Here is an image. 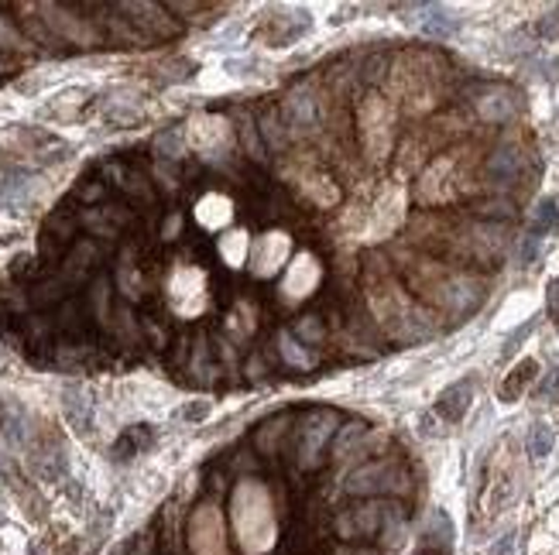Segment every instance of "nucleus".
Instances as JSON below:
<instances>
[{
	"label": "nucleus",
	"mask_w": 559,
	"mask_h": 555,
	"mask_svg": "<svg viewBox=\"0 0 559 555\" xmlns=\"http://www.w3.org/2000/svg\"><path fill=\"white\" fill-rule=\"evenodd\" d=\"M408 285L432 309L447 315H470L484 302V278L470 267H449L440 261H415L408 267Z\"/></svg>",
	"instance_id": "nucleus-1"
},
{
	"label": "nucleus",
	"mask_w": 559,
	"mask_h": 555,
	"mask_svg": "<svg viewBox=\"0 0 559 555\" xmlns=\"http://www.w3.org/2000/svg\"><path fill=\"white\" fill-rule=\"evenodd\" d=\"M343 490L360 501H391V497L412 490V477L399 460H374V463L354 469L343 480Z\"/></svg>",
	"instance_id": "nucleus-2"
},
{
	"label": "nucleus",
	"mask_w": 559,
	"mask_h": 555,
	"mask_svg": "<svg viewBox=\"0 0 559 555\" xmlns=\"http://www.w3.org/2000/svg\"><path fill=\"white\" fill-rule=\"evenodd\" d=\"M395 508V501H358L343 511H336L333 528L343 542H358V538H378L388 514Z\"/></svg>",
	"instance_id": "nucleus-3"
},
{
	"label": "nucleus",
	"mask_w": 559,
	"mask_h": 555,
	"mask_svg": "<svg viewBox=\"0 0 559 555\" xmlns=\"http://www.w3.org/2000/svg\"><path fill=\"white\" fill-rule=\"evenodd\" d=\"M522 175H525V155L514 144L494 148L491 155H488V161H484V178H488V185L497 189V196H505V189L518 185Z\"/></svg>",
	"instance_id": "nucleus-4"
},
{
	"label": "nucleus",
	"mask_w": 559,
	"mask_h": 555,
	"mask_svg": "<svg viewBox=\"0 0 559 555\" xmlns=\"http://www.w3.org/2000/svg\"><path fill=\"white\" fill-rule=\"evenodd\" d=\"M282 120H285V131L306 134L319 124V100H316V89L309 83H299L285 96V107H282Z\"/></svg>",
	"instance_id": "nucleus-5"
},
{
	"label": "nucleus",
	"mask_w": 559,
	"mask_h": 555,
	"mask_svg": "<svg viewBox=\"0 0 559 555\" xmlns=\"http://www.w3.org/2000/svg\"><path fill=\"white\" fill-rule=\"evenodd\" d=\"M326 422H330V415L323 412H313L306 422H302V428L295 432V445H299V463L306 469L319 467V453H323V445H326V439H330V428H326Z\"/></svg>",
	"instance_id": "nucleus-6"
},
{
	"label": "nucleus",
	"mask_w": 559,
	"mask_h": 555,
	"mask_svg": "<svg viewBox=\"0 0 559 555\" xmlns=\"http://www.w3.org/2000/svg\"><path fill=\"white\" fill-rule=\"evenodd\" d=\"M473 110L481 113V120H488V124H505V120H512L514 110H518V100H514L512 89L484 86L473 96Z\"/></svg>",
	"instance_id": "nucleus-7"
},
{
	"label": "nucleus",
	"mask_w": 559,
	"mask_h": 555,
	"mask_svg": "<svg viewBox=\"0 0 559 555\" xmlns=\"http://www.w3.org/2000/svg\"><path fill=\"white\" fill-rule=\"evenodd\" d=\"M470 401H473V380H456L436 398V415H443L447 422H460L470 412Z\"/></svg>",
	"instance_id": "nucleus-8"
},
{
	"label": "nucleus",
	"mask_w": 559,
	"mask_h": 555,
	"mask_svg": "<svg viewBox=\"0 0 559 555\" xmlns=\"http://www.w3.org/2000/svg\"><path fill=\"white\" fill-rule=\"evenodd\" d=\"M453 521H449V514L443 508H436V511H429L425 518V528H423V545L425 549H432L436 555H449L453 549Z\"/></svg>",
	"instance_id": "nucleus-9"
},
{
	"label": "nucleus",
	"mask_w": 559,
	"mask_h": 555,
	"mask_svg": "<svg viewBox=\"0 0 559 555\" xmlns=\"http://www.w3.org/2000/svg\"><path fill=\"white\" fill-rule=\"evenodd\" d=\"M460 31V21L443 11V7H436V4H425V18H423V35L425 38H432V42H447Z\"/></svg>",
	"instance_id": "nucleus-10"
},
{
	"label": "nucleus",
	"mask_w": 559,
	"mask_h": 555,
	"mask_svg": "<svg viewBox=\"0 0 559 555\" xmlns=\"http://www.w3.org/2000/svg\"><path fill=\"white\" fill-rule=\"evenodd\" d=\"M470 213L484 223H508L514 220V202L508 196H488V200L473 202Z\"/></svg>",
	"instance_id": "nucleus-11"
},
{
	"label": "nucleus",
	"mask_w": 559,
	"mask_h": 555,
	"mask_svg": "<svg viewBox=\"0 0 559 555\" xmlns=\"http://www.w3.org/2000/svg\"><path fill=\"white\" fill-rule=\"evenodd\" d=\"M559 226V206H556V200H538L536 202V209L529 213V233L532 237H546V233H553Z\"/></svg>",
	"instance_id": "nucleus-12"
},
{
	"label": "nucleus",
	"mask_w": 559,
	"mask_h": 555,
	"mask_svg": "<svg viewBox=\"0 0 559 555\" xmlns=\"http://www.w3.org/2000/svg\"><path fill=\"white\" fill-rule=\"evenodd\" d=\"M553 445H556V432H553V428H549L546 422H536L532 428H529L525 449H529V456H532L536 463H542V460L553 453Z\"/></svg>",
	"instance_id": "nucleus-13"
},
{
	"label": "nucleus",
	"mask_w": 559,
	"mask_h": 555,
	"mask_svg": "<svg viewBox=\"0 0 559 555\" xmlns=\"http://www.w3.org/2000/svg\"><path fill=\"white\" fill-rule=\"evenodd\" d=\"M360 439H367V425L364 422L343 425V428L336 432V439H333V456L336 460H343L347 453H354V449H358Z\"/></svg>",
	"instance_id": "nucleus-14"
},
{
	"label": "nucleus",
	"mask_w": 559,
	"mask_h": 555,
	"mask_svg": "<svg viewBox=\"0 0 559 555\" xmlns=\"http://www.w3.org/2000/svg\"><path fill=\"white\" fill-rule=\"evenodd\" d=\"M536 367H538L536 360H522V363H518V367L512 371V378L505 380V388H501V398H505V401L518 398V391H522V388H525V384L532 380Z\"/></svg>",
	"instance_id": "nucleus-15"
},
{
	"label": "nucleus",
	"mask_w": 559,
	"mask_h": 555,
	"mask_svg": "<svg viewBox=\"0 0 559 555\" xmlns=\"http://www.w3.org/2000/svg\"><path fill=\"white\" fill-rule=\"evenodd\" d=\"M316 319H319V315H302V319L295 322V336H302V339L313 343V347L323 339V322H316Z\"/></svg>",
	"instance_id": "nucleus-16"
},
{
	"label": "nucleus",
	"mask_w": 559,
	"mask_h": 555,
	"mask_svg": "<svg viewBox=\"0 0 559 555\" xmlns=\"http://www.w3.org/2000/svg\"><path fill=\"white\" fill-rule=\"evenodd\" d=\"M536 398H538V401H556V398H559V367H553V371H549L546 378L538 380Z\"/></svg>",
	"instance_id": "nucleus-17"
},
{
	"label": "nucleus",
	"mask_w": 559,
	"mask_h": 555,
	"mask_svg": "<svg viewBox=\"0 0 559 555\" xmlns=\"http://www.w3.org/2000/svg\"><path fill=\"white\" fill-rule=\"evenodd\" d=\"M155 151L161 158H179L182 155V144H179V137H176V131L158 134V137H155Z\"/></svg>",
	"instance_id": "nucleus-18"
},
{
	"label": "nucleus",
	"mask_w": 559,
	"mask_h": 555,
	"mask_svg": "<svg viewBox=\"0 0 559 555\" xmlns=\"http://www.w3.org/2000/svg\"><path fill=\"white\" fill-rule=\"evenodd\" d=\"M278 343H282V354H285L289 363H295V367H309V360L299 354V339H292V333H282L278 336Z\"/></svg>",
	"instance_id": "nucleus-19"
},
{
	"label": "nucleus",
	"mask_w": 559,
	"mask_h": 555,
	"mask_svg": "<svg viewBox=\"0 0 559 555\" xmlns=\"http://www.w3.org/2000/svg\"><path fill=\"white\" fill-rule=\"evenodd\" d=\"M514 549H518V532H505L497 535L491 542V549H488V555H514Z\"/></svg>",
	"instance_id": "nucleus-20"
},
{
	"label": "nucleus",
	"mask_w": 559,
	"mask_h": 555,
	"mask_svg": "<svg viewBox=\"0 0 559 555\" xmlns=\"http://www.w3.org/2000/svg\"><path fill=\"white\" fill-rule=\"evenodd\" d=\"M536 35L542 38V42H553V38H559V14H546V18L536 24Z\"/></svg>",
	"instance_id": "nucleus-21"
},
{
	"label": "nucleus",
	"mask_w": 559,
	"mask_h": 555,
	"mask_svg": "<svg viewBox=\"0 0 559 555\" xmlns=\"http://www.w3.org/2000/svg\"><path fill=\"white\" fill-rule=\"evenodd\" d=\"M0 48H24L21 35L14 31V24L7 18H0Z\"/></svg>",
	"instance_id": "nucleus-22"
},
{
	"label": "nucleus",
	"mask_w": 559,
	"mask_h": 555,
	"mask_svg": "<svg viewBox=\"0 0 559 555\" xmlns=\"http://www.w3.org/2000/svg\"><path fill=\"white\" fill-rule=\"evenodd\" d=\"M532 330H536V319H532V322H525V326H518V330H514V333L508 336V339H505V350H501V354H505V356L514 354V350H518V343H522L525 336L532 333Z\"/></svg>",
	"instance_id": "nucleus-23"
},
{
	"label": "nucleus",
	"mask_w": 559,
	"mask_h": 555,
	"mask_svg": "<svg viewBox=\"0 0 559 555\" xmlns=\"http://www.w3.org/2000/svg\"><path fill=\"white\" fill-rule=\"evenodd\" d=\"M546 312L559 322V278L549 282V289H546Z\"/></svg>",
	"instance_id": "nucleus-24"
},
{
	"label": "nucleus",
	"mask_w": 559,
	"mask_h": 555,
	"mask_svg": "<svg viewBox=\"0 0 559 555\" xmlns=\"http://www.w3.org/2000/svg\"><path fill=\"white\" fill-rule=\"evenodd\" d=\"M538 237H532V233H525V241H522V265H529L532 257H536V250H538Z\"/></svg>",
	"instance_id": "nucleus-25"
},
{
	"label": "nucleus",
	"mask_w": 559,
	"mask_h": 555,
	"mask_svg": "<svg viewBox=\"0 0 559 555\" xmlns=\"http://www.w3.org/2000/svg\"><path fill=\"white\" fill-rule=\"evenodd\" d=\"M241 127H244V141L247 148H251V158H261V148L254 144V124H251V117H241Z\"/></svg>",
	"instance_id": "nucleus-26"
},
{
	"label": "nucleus",
	"mask_w": 559,
	"mask_h": 555,
	"mask_svg": "<svg viewBox=\"0 0 559 555\" xmlns=\"http://www.w3.org/2000/svg\"><path fill=\"white\" fill-rule=\"evenodd\" d=\"M336 555H384V552L374 549V545H340Z\"/></svg>",
	"instance_id": "nucleus-27"
},
{
	"label": "nucleus",
	"mask_w": 559,
	"mask_h": 555,
	"mask_svg": "<svg viewBox=\"0 0 559 555\" xmlns=\"http://www.w3.org/2000/svg\"><path fill=\"white\" fill-rule=\"evenodd\" d=\"M206 412H210V404H206V401H200V404H189V408H182L179 419H185V422H196V419H202Z\"/></svg>",
	"instance_id": "nucleus-28"
}]
</instances>
